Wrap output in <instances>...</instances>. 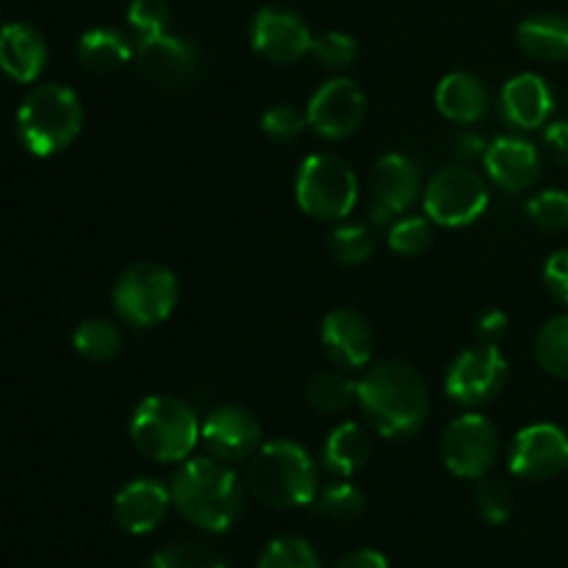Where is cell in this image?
<instances>
[{
	"label": "cell",
	"mask_w": 568,
	"mask_h": 568,
	"mask_svg": "<svg viewBox=\"0 0 568 568\" xmlns=\"http://www.w3.org/2000/svg\"><path fill=\"white\" fill-rule=\"evenodd\" d=\"M358 405L366 422L383 438H410L430 414V392L414 366L381 361L366 366L358 381Z\"/></svg>",
	"instance_id": "1"
},
{
	"label": "cell",
	"mask_w": 568,
	"mask_h": 568,
	"mask_svg": "<svg viewBox=\"0 0 568 568\" xmlns=\"http://www.w3.org/2000/svg\"><path fill=\"white\" fill-rule=\"evenodd\" d=\"M172 505L178 514L203 532H225L242 516V480L231 464L211 455L186 458L170 483Z\"/></svg>",
	"instance_id": "2"
},
{
	"label": "cell",
	"mask_w": 568,
	"mask_h": 568,
	"mask_svg": "<svg viewBox=\"0 0 568 568\" xmlns=\"http://www.w3.org/2000/svg\"><path fill=\"white\" fill-rule=\"evenodd\" d=\"M247 488L266 508H303L314 505L320 494V471L308 449L288 438H277L261 444L258 453L247 460Z\"/></svg>",
	"instance_id": "3"
},
{
	"label": "cell",
	"mask_w": 568,
	"mask_h": 568,
	"mask_svg": "<svg viewBox=\"0 0 568 568\" xmlns=\"http://www.w3.org/2000/svg\"><path fill=\"white\" fill-rule=\"evenodd\" d=\"M81 128V98L61 83H42L31 89L17 111V139L37 159H50L70 148Z\"/></svg>",
	"instance_id": "4"
},
{
	"label": "cell",
	"mask_w": 568,
	"mask_h": 568,
	"mask_svg": "<svg viewBox=\"0 0 568 568\" xmlns=\"http://www.w3.org/2000/svg\"><path fill=\"white\" fill-rule=\"evenodd\" d=\"M200 427L203 425L183 399L153 394L136 405L128 433L144 458L155 464H183L197 447Z\"/></svg>",
	"instance_id": "5"
},
{
	"label": "cell",
	"mask_w": 568,
	"mask_h": 568,
	"mask_svg": "<svg viewBox=\"0 0 568 568\" xmlns=\"http://www.w3.org/2000/svg\"><path fill=\"white\" fill-rule=\"evenodd\" d=\"M294 197L314 220L338 222L353 214L358 203V178L342 155H308L294 178Z\"/></svg>",
	"instance_id": "6"
},
{
	"label": "cell",
	"mask_w": 568,
	"mask_h": 568,
	"mask_svg": "<svg viewBox=\"0 0 568 568\" xmlns=\"http://www.w3.org/2000/svg\"><path fill=\"white\" fill-rule=\"evenodd\" d=\"M111 303L125 325L155 327L172 316L178 305V277L175 272L161 264H133L116 277Z\"/></svg>",
	"instance_id": "7"
},
{
	"label": "cell",
	"mask_w": 568,
	"mask_h": 568,
	"mask_svg": "<svg viewBox=\"0 0 568 568\" xmlns=\"http://www.w3.org/2000/svg\"><path fill=\"white\" fill-rule=\"evenodd\" d=\"M488 209V186L469 166L436 172L425 189V216L442 227H466Z\"/></svg>",
	"instance_id": "8"
},
{
	"label": "cell",
	"mask_w": 568,
	"mask_h": 568,
	"mask_svg": "<svg viewBox=\"0 0 568 568\" xmlns=\"http://www.w3.org/2000/svg\"><path fill=\"white\" fill-rule=\"evenodd\" d=\"M444 466L460 480H483L499 458V433L483 414L453 419L442 438Z\"/></svg>",
	"instance_id": "9"
},
{
	"label": "cell",
	"mask_w": 568,
	"mask_h": 568,
	"mask_svg": "<svg viewBox=\"0 0 568 568\" xmlns=\"http://www.w3.org/2000/svg\"><path fill=\"white\" fill-rule=\"evenodd\" d=\"M508 383V361L499 353L497 344H477V347L464 349L453 361L447 372L449 399L460 405H483L497 397Z\"/></svg>",
	"instance_id": "10"
},
{
	"label": "cell",
	"mask_w": 568,
	"mask_h": 568,
	"mask_svg": "<svg viewBox=\"0 0 568 568\" xmlns=\"http://www.w3.org/2000/svg\"><path fill=\"white\" fill-rule=\"evenodd\" d=\"M250 42L255 53L264 55L272 64H297L314 48V33L297 11L266 6L253 17Z\"/></svg>",
	"instance_id": "11"
},
{
	"label": "cell",
	"mask_w": 568,
	"mask_h": 568,
	"mask_svg": "<svg viewBox=\"0 0 568 568\" xmlns=\"http://www.w3.org/2000/svg\"><path fill=\"white\" fill-rule=\"evenodd\" d=\"M372 222L388 225L397 216L408 214L419 200L422 175L419 166L403 153H386L372 166Z\"/></svg>",
	"instance_id": "12"
},
{
	"label": "cell",
	"mask_w": 568,
	"mask_h": 568,
	"mask_svg": "<svg viewBox=\"0 0 568 568\" xmlns=\"http://www.w3.org/2000/svg\"><path fill=\"white\" fill-rule=\"evenodd\" d=\"M305 116L322 139L338 142V139L353 136L364 122L366 94L349 78H333L316 89L308 109H305Z\"/></svg>",
	"instance_id": "13"
},
{
	"label": "cell",
	"mask_w": 568,
	"mask_h": 568,
	"mask_svg": "<svg viewBox=\"0 0 568 568\" xmlns=\"http://www.w3.org/2000/svg\"><path fill=\"white\" fill-rule=\"evenodd\" d=\"M510 471L521 480H552L568 471V436L558 425L538 422L516 433L510 447Z\"/></svg>",
	"instance_id": "14"
},
{
	"label": "cell",
	"mask_w": 568,
	"mask_h": 568,
	"mask_svg": "<svg viewBox=\"0 0 568 568\" xmlns=\"http://www.w3.org/2000/svg\"><path fill=\"white\" fill-rule=\"evenodd\" d=\"M200 442L205 444L211 458L225 460V464L250 460L264 444L258 419L253 410L242 408V405H222V408L211 410L200 427Z\"/></svg>",
	"instance_id": "15"
},
{
	"label": "cell",
	"mask_w": 568,
	"mask_h": 568,
	"mask_svg": "<svg viewBox=\"0 0 568 568\" xmlns=\"http://www.w3.org/2000/svg\"><path fill=\"white\" fill-rule=\"evenodd\" d=\"M136 67L155 87H181L197 72L200 53L189 39L175 33H155V37L139 39Z\"/></svg>",
	"instance_id": "16"
},
{
	"label": "cell",
	"mask_w": 568,
	"mask_h": 568,
	"mask_svg": "<svg viewBox=\"0 0 568 568\" xmlns=\"http://www.w3.org/2000/svg\"><path fill=\"white\" fill-rule=\"evenodd\" d=\"M322 347L338 369H366L375 355V333L364 314L336 308L322 322Z\"/></svg>",
	"instance_id": "17"
},
{
	"label": "cell",
	"mask_w": 568,
	"mask_h": 568,
	"mask_svg": "<svg viewBox=\"0 0 568 568\" xmlns=\"http://www.w3.org/2000/svg\"><path fill=\"white\" fill-rule=\"evenodd\" d=\"M486 172L503 192L519 194L536 186L541 175V155L536 144L521 136H499L483 153Z\"/></svg>",
	"instance_id": "18"
},
{
	"label": "cell",
	"mask_w": 568,
	"mask_h": 568,
	"mask_svg": "<svg viewBox=\"0 0 568 568\" xmlns=\"http://www.w3.org/2000/svg\"><path fill=\"white\" fill-rule=\"evenodd\" d=\"M172 505L170 488L159 480H133L122 486L114 497V519L131 536H148L161 521L166 519V510Z\"/></svg>",
	"instance_id": "19"
},
{
	"label": "cell",
	"mask_w": 568,
	"mask_h": 568,
	"mask_svg": "<svg viewBox=\"0 0 568 568\" xmlns=\"http://www.w3.org/2000/svg\"><path fill=\"white\" fill-rule=\"evenodd\" d=\"M499 109L508 125L519 131H536L549 122L555 111V94L549 83L536 72H521L510 78L499 94Z\"/></svg>",
	"instance_id": "20"
},
{
	"label": "cell",
	"mask_w": 568,
	"mask_h": 568,
	"mask_svg": "<svg viewBox=\"0 0 568 568\" xmlns=\"http://www.w3.org/2000/svg\"><path fill=\"white\" fill-rule=\"evenodd\" d=\"M48 64V42L26 22L0 28V70L17 83H33Z\"/></svg>",
	"instance_id": "21"
},
{
	"label": "cell",
	"mask_w": 568,
	"mask_h": 568,
	"mask_svg": "<svg viewBox=\"0 0 568 568\" xmlns=\"http://www.w3.org/2000/svg\"><path fill=\"white\" fill-rule=\"evenodd\" d=\"M488 87L471 72H449L436 87V109L458 125H475L488 114Z\"/></svg>",
	"instance_id": "22"
},
{
	"label": "cell",
	"mask_w": 568,
	"mask_h": 568,
	"mask_svg": "<svg viewBox=\"0 0 568 568\" xmlns=\"http://www.w3.org/2000/svg\"><path fill=\"white\" fill-rule=\"evenodd\" d=\"M372 458V438L358 422H344L333 427L322 447V466L336 477H353L369 464Z\"/></svg>",
	"instance_id": "23"
},
{
	"label": "cell",
	"mask_w": 568,
	"mask_h": 568,
	"mask_svg": "<svg viewBox=\"0 0 568 568\" xmlns=\"http://www.w3.org/2000/svg\"><path fill=\"white\" fill-rule=\"evenodd\" d=\"M519 48L530 59L560 64L568 61V17L566 14H532L516 31Z\"/></svg>",
	"instance_id": "24"
},
{
	"label": "cell",
	"mask_w": 568,
	"mask_h": 568,
	"mask_svg": "<svg viewBox=\"0 0 568 568\" xmlns=\"http://www.w3.org/2000/svg\"><path fill=\"white\" fill-rule=\"evenodd\" d=\"M133 53L136 50L131 48V39L122 31H116V28H92L78 42V61L89 72H98V75L122 70L131 61Z\"/></svg>",
	"instance_id": "25"
},
{
	"label": "cell",
	"mask_w": 568,
	"mask_h": 568,
	"mask_svg": "<svg viewBox=\"0 0 568 568\" xmlns=\"http://www.w3.org/2000/svg\"><path fill=\"white\" fill-rule=\"evenodd\" d=\"M305 399L320 414H344L349 405L358 403V383L342 372H320L308 381Z\"/></svg>",
	"instance_id": "26"
},
{
	"label": "cell",
	"mask_w": 568,
	"mask_h": 568,
	"mask_svg": "<svg viewBox=\"0 0 568 568\" xmlns=\"http://www.w3.org/2000/svg\"><path fill=\"white\" fill-rule=\"evenodd\" d=\"M72 347L83 361L105 364V361L116 358V353L122 349V333L109 320H87L72 333Z\"/></svg>",
	"instance_id": "27"
},
{
	"label": "cell",
	"mask_w": 568,
	"mask_h": 568,
	"mask_svg": "<svg viewBox=\"0 0 568 568\" xmlns=\"http://www.w3.org/2000/svg\"><path fill=\"white\" fill-rule=\"evenodd\" d=\"M536 355L547 375L568 381V314L555 316L541 327L536 338Z\"/></svg>",
	"instance_id": "28"
},
{
	"label": "cell",
	"mask_w": 568,
	"mask_h": 568,
	"mask_svg": "<svg viewBox=\"0 0 568 568\" xmlns=\"http://www.w3.org/2000/svg\"><path fill=\"white\" fill-rule=\"evenodd\" d=\"M148 568H227L225 558L209 544L181 541L159 549L148 560Z\"/></svg>",
	"instance_id": "29"
},
{
	"label": "cell",
	"mask_w": 568,
	"mask_h": 568,
	"mask_svg": "<svg viewBox=\"0 0 568 568\" xmlns=\"http://www.w3.org/2000/svg\"><path fill=\"white\" fill-rule=\"evenodd\" d=\"M314 508L333 521H355L364 514L366 499L358 486H353L347 480H338L333 486H327L325 491L316 494Z\"/></svg>",
	"instance_id": "30"
},
{
	"label": "cell",
	"mask_w": 568,
	"mask_h": 568,
	"mask_svg": "<svg viewBox=\"0 0 568 568\" xmlns=\"http://www.w3.org/2000/svg\"><path fill=\"white\" fill-rule=\"evenodd\" d=\"M258 568H322L320 555L308 541L297 536H281L266 544Z\"/></svg>",
	"instance_id": "31"
},
{
	"label": "cell",
	"mask_w": 568,
	"mask_h": 568,
	"mask_svg": "<svg viewBox=\"0 0 568 568\" xmlns=\"http://www.w3.org/2000/svg\"><path fill=\"white\" fill-rule=\"evenodd\" d=\"M331 253L342 266H358L375 253V239L364 225H338L331 233Z\"/></svg>",
	"instance_id": "32"
},
{
	"label": "cell",
	"mask_w": 568,
	"mask_h": 568,
	"mask_svg": "<svg viewBox=\"0 0 568 568\" xmlns=\"http://www.w3.org/2000/svg\"><path fill=\"white\" fill-rule=\"evenodd\" d=\"M433 242V225L427 216H403L394 220L392 231H388V247L397 255L414 258L422 255Z\"/></svg>",
	"instance_id": "33"
},
{
	"label": "cell",
	"mask_w": 568,
	"mask_h": 568,
	"mask_svg": "<svg viewBox=\"0 0 568 568\" xmlns=\"http://www.w3.org/2000/svg\"><path fill=\"white\" fill-rule=\"evenodd\" d=\"M527 216L541 231H568V192L564 189H547L527 203Z\"/></svg>",
	"instance_id": "34"
},
{
	"label": "cell",
	"mask_w": 568,
	"mask_h": 568,
	"mask_svg": "<svg viewBox=\"0 0 568 568\" xmlns=\"http://www.w3.org/2000/svg\"><path fill=\"white\" fill-rule=\"evenodd\" d=\"M314 59L327 70H347L358 55V44L349 33L344 31H325L314 37V48H311Z\"/></svg>",
	"instance_id": "35"
},
{
	"label": "cell",
	"mask_w": 568,
	"mask_h": 568,
	"mask_svg": "<svg viewBox=\"0 0 568 568\" xmlns=\"http://www.w3.org/2000/svg\"><path fill=\"white\" fill-rule=\"evenodd\" d=\"M308 128V116L305 111L294 109L288 103H277L264 111L261 116V131L272 139V142H294L300 133Z\"/></svg>",
	"instance_id": "36"
},
{
	"label": "cell",
	"mask_w": 568,
	"mask_h": 568,
	"mask_svg": "<svg viewBox=\"0 0 568 568\" xmlns=\"http://www.w3.org/2000/svg\"><path fill=\"white\" fill-rule=\"evenodd\" d=\"M172 22V11L164 0H131L128 6V26L139 39L166 33Z\"/></svg>",
	"instance_id": "37"
},
{
	"label": "cell",
	"mask_w": 568,
	"mask_h": 568,
	"mask_svg": "<svg viewBox=\"0 0 568 568\" xmlns=\"http://www.w3.org/2000/svg\"><path fill=\"white\" fill-rule=\"evenodd\" d=\"M477 510H480L483 519L488 525H505L514 514V497H510V488L499 480H483L477 486Z\"/></svg>",
	"instance_id": "38"
},
{
	"label": "cell",
	"mask_w": 568,
	"mask_h": 568,
	"mask_svg": "<svg viewBox=\"0 0 568 568\" xmlns=\"http://www.w3.org/2000/svg\"><path fill=\"white\" fill-rule=\"evenodd\" d=\"M544 283L558 303L568 305V250H558L544 264Z\"/></svg>",
	"instance_id": "39"
},
{
	"label": "cell",
	"mask_w": 568,
	"mask_h": 568,
	"mask_svg": "<svg viewBox=\"0 0 568 568\" xmlns=\"http://www.w3.org/2000/svg\"><path fill=\"white\" fill-rule=\"evenodd\" d=\"M544 139H547V148L555 155V161L568 166V120H558L552 125H547Z\"/></svg>",
	"instance_id": "40"
},
{
	"label": "cell",
	"mask_w": 568,
	"mask_h": 568,
	"mask_svg": "<svg viewBox=\"0 0 568 568\" xmlns=\"http://www.w3.org/2000/svg\"><path fill=\"white\" fill-rule=\"evenodd\" d=\"M505 331H508V316L499 308L486 311V314L480 316V322H477V333H480L488 344H497L499 338L505 336Z\"/></svg>",
	"instance_id": "41"
},
{
	"label": "cell",
	"mask_w": 568,
	"mask_h": 568,
	"mask_svg": "<svg viewBox=\"0 0 568 568\" xmlns=\"http://www.w3.org/2000/svg\"><path fill=\"white\" fill-rule=\"evenodd\" d=\"M333 568H388V560L377 549H355V552L344 555Z\"/></svg>",
	"instance_id": "42"
},
{
	"label": "cell",
	"mask_w": 568,
	"mask_h": 568,
	"mask_svg": "<svg viewBox=\"0 0 568 568\" xmlns=\"http://www.w3.org/2000/svg\"><path fill=\"white\" fill-rule=\"evenodd\" d=\"M486 139L483 136H477V133H471V131H464V133H458V136L453 139V153L458 155V159H477V155L480 153H486Z\"/></svg>",
	"instance_id": "43"
}]
</instances>
